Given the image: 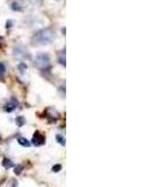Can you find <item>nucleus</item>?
Instances as JSON below:
<instances>
[{
	"mask_svg": "<svg viewBox=\"0 0 166 187\" xmlns=\"http://www.w3.org/2000/svg\"><path fill=\"white\" fill-rule=\"evenodd\" d=\"M55 39V32L50 28H45L36 31L32 35L31 42L36 45H50Z\"/></svg>",
	"mask_w": 166,
	"mask_h": 187,
	"instance_id": "f257e3e1",
	"label": "nucleus"
},
{
	"mask_svg": "<svg viewBox=\"0 0 166 187\" xmlns=\"http://www.w3.org/2000/svg\"><path fill=\"white\" fill-rule=\"evenodd\" d=\"M34 64L39 69H46V67L50 66V56L46 53H41V54L36 55Z\"/></svg>",
	"mask_w": 166,
	"mask_h": 187,
	"instance_id": "f03ea898",
	"label": "nucleus"
},
{
	"mask_svg": "<svg viewBox=\"0 0 166 187\" xmlns=\"http://www.w3.org/2000/svg\"><path fill=\"white\" fill-rule=\"evenodd\" d=\"M16 106H18V103H16L15 100H11V101H9V103L5 104L4 110L6 112H11V111H14V110L16 109Z\"/></svg>",
	"mask_w": 166,
	"mask_h": 187,
	"instance_id": "7ed1b4c3",
	"label": "nucleus"
},
{
	"mask_svg": "<svg viewBox=\"0 0 166 187\" xmlns=\"http://www.w3.org/2000/svg\"><path fill=\"white\" fill-rule=\"evenodd\" d=\"M44 137H43V136H41L39 132H36L35 135H34V137H32V143H34V145L35 146H41V145H43V143H44Z\"/></svg>",
	"mask_w": 166,
	"mask_h": 187,
	"instance_id": "20e7f679",
	"label": "nucleus"
},
{
	"mask_svg": "<svg viewBox=\"0 0 166 187\" xmlns=\"http://www.w3.org/2000/svg\"><path fill=\"white\" fill-rule=\"evenodd\" d=\"M24 9V5L21 2H19V0H16V2H13L11 3V10L14 11H23Z\"/></svg>",
	"mask_w": 166,
	"mask_h": 187,
	"instance_id": "39448f33",
	"label": "nucleus"
},
{
	"mask_svg": "<svg viewBox=\"0 0 166 187\" xmlns=\"http://www.w3.org/2000/svg\"><path fill=\"white\" fill-rule=\"evenodd\" d=\"M18 142H19V145H21L23 147H29L30 146V142L25 137H19L18 139Z\"/></svg>",
	"mask_w": 166,
	"mask_h": 187,
	"instance_id": "423d86ee",
	"label": "nucleus"
},
{
	"mask_svg": "<svg viewBox=\"0 0 166 187\" xmlns=\"http://www.w3.org/2000/svg\"><path fill=\"white\" fill-rule=\"evenodd\" d=\"M3 166L5 168H10V167H14V164H13V161L10 158H4L3 160Z\"/></svg>",
	"mask_w": 166,
	"mask_h": 187,
	"instance_id": "0eeeda50",
	"label": "nucleus"
},
{
	"mask_svg": "<svg viewBox=\"0 0 166 187\" xmlns=\"http://www.w3.org/2000/svg\"><path fill=\"white\" fill-rule=\"evenodd\" d=\"M26 69H28V66H26V64H24V63H20L19 65H18V70L23 74V72H25L26 71Z\"/></svg>",
	"mask_w": 166,
	"mask_h": 187,
	"instance_id": "6e6552de",
	"label": "nucleus"
},
{
	"mask_svg": "<svg viewBox=\"0 0 166 187\" xmlns=\"http://www.w3.org/2000/svg\"><path fill=\"white\" fill-rule=\"evenodd\" d=\"M16 125H18L19 127H21L24 124H25V120H24V117L23 116H19V117H16Z\"/></svg>",
	"mask_w": 166,
	"mask_h": 187,
	"instance_id": "1a4fd4ad",
	"label": "nucleus"
},
{
	"mask_svg": "<svg viewBox=\"0 0 166 187\" xmlns=\"http://www.w3.org/2000/svg\"><path fill=\"white\" fill-rule=\"evenodd\" d=\"M56 141H57V142H60L63 146L65 145V141H64V139H63V136H61V135H56Z\"/></svg>",
	"mask_w": 166,
	"mask_h": 187,
	"instance_id": "9d476101",
	"label": "nucleus"
},
{
	"mask_svg": "<svg viewBox=\"0 0 166 187\" xmlns=\"http://www.w3.org/2000/svg\"><path fill=\"white\" fill-rule=\"evenodd\" d=\"M64 53H65V51H61V54H60V56H59V63H60L61 65H65V61H64Z\"/></svg>",
	"mask_w": 166,
	"mask_h": 187,
	"instance_id": "9b49d317",
	"label": "nucleus"
},
{
	"mask_svg": "<svg viewBox=\"0 0 166 187\" xmlns=\"http://www.w3.org/2000/svg\"><path fill=\"white\" fill-rule=\"evenodd\" d=\"M61 170V165H55V166H53V171L54 172H59Z\"/></svg>",
	"mask_w": 166,
	"mask_h": 187,
	"instance_id": "f8f14e48",
	"label": "nucleus"
},
{
	"mask_svg": "<svg viewBox=\"0 0 166 187\" xmlns=\"http://www.w3.org/2000/svg\"><path fill=\"white\" fill-rule=\"evenodd\" d=\"M5 72V65L3 63H0V75H3Z\"/></svg>",
	"mask_w": 166,
	"mask_h": 187,
	"instance_id": "ddd939ff",
	"label": "nucleus"
},
{
	"mask_svg": "<svg viewBox=\"0 0 166 187\" xmlns=\"http://www.w3.org/2000/svg\"><path fill=\"white\" fill-rule=\"evenodd\" d=\"M21 170H23V167H21V166H16V167L14 168V172H15V173H18V175H19V173L21 172Z\"/></svg>",
	"mask_w": 166,
	"mask_h": 187,
	"instance_id": "4468645a",
	"label": "nucleus"
},
{
	"mask_svg": "<svg viewBox=\"0 0 166 187\" xmlns=\"http://www.w3.org/2000/svg\"><path fill=\"white\" fill-rule=\"evenodd\" d=\"M11 25H13V21H11V20H9V21H8V23L5 24V26H6L8 29H10V26H11Z\"/></svg>",
	"mask_w": 166,
	"mask_h": 187,
	"instance_id": "2eb2a0df",
	"label": "nucleus"
},
{
	"mask_svg": "<svg viewBox=\"0 0 166 187\" xmlns=\"http://www.w3.org/2000/svg\"><path fill=\"white\" fill-rule=\"evenodd\" d=\"M0 143H2V135H0Z\"/></svg>",
	"mask_w": 166,
	"mask_h": 187,
	"instance_id": "dca6fc26",
	"label": "nucleus"
},
{
	"mask_svg": "<svg viewBox=\"0 0 166 187\" xmlns=\"http://www.w3.org/2000/svg\"><path fill=\"white\" fill-rule=\"evenodd\" d=\"M57 2H60V0H57Z\"/></svg>",
	"mask_w": 166,
	"mask_h": 187,
	"instance_id": "f3484780",
	"label": "nucleus"
}]
</instances>
